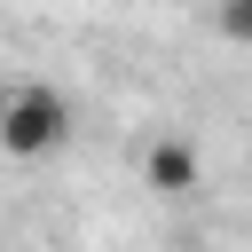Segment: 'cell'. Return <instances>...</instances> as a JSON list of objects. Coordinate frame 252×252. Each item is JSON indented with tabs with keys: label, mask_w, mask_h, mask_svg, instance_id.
<instances>
[{
	"label": "cell",
	"mask_w": 252,
	"mask_h": 252,
	"mask_svg": "<svg viewBox=\"0 0 252 252\" xmlns=\"http://www.w3.org/2000/svg\"><path fill=\"white\" fill-rule=\"evenodd\" d=\"M71 142V94H55L47 79H24L0 94V158L16 165H39Z\"/></svg>",
	"instance_id": "6da1fadb"
},
{
	"label": "cell",
	"mask_w": 252,
	"mask_h": 252,
	"mask_svg": "<svg viewBox=\"0 0 252 252\" xmlns=\"http://www.w3.org/2000/svg\"><path fill=\"white\" fill-rule=\"evenodd\" d=\"M142 189L165 197V205L197 197V189H205V158H197V142H189V134H158L150 158H142Z\"/></svg>",
	"instance_id": "7a4b0ae2"
},
{
	"label": "cell",
	"mask_w": 252,
	"mask_h": 252,
	"mask_svg": "<svg viewBox=\"0 0 252 252\" xmlns=\"http://www.w3.org/2000/svg\"><path fill=\"white\" fill-rule=\"evenodd\" d=\"M213 24H220V39H228V47H252V0H220V8H213Z\"/></svg>",
	"instance_id": "3957f363"
}]
</instances>
